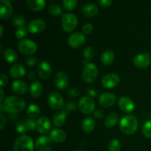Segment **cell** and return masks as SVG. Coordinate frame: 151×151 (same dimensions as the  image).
I'll list each match as a JSON object with an SVG mask.
<instances>
[{
	"instance_id": "7bdbcfd3",
	"label": "cell",
	"mask_w": 151,
	"mask_h": 151,
	"mask_svg": "<svg viewBox=\"0 0 151 151\" xmlns=\"http://www.w3.org/2000/svg\"><path fill=\"white\" fill-rule=\"evenodd\" d=\"M93 29H94V27H93V25L91 23H86L83 26L82 31L85 35H89L93 31Z\"/></svg>"
},
{
	"instance_id": "b9f144b4",
	"label": "cell",
	"mask_w": 151,
	"mask_h": 151,
	"mask_svg": "<svg viewBox=\"0 0 151 151\" xmlns=\"http://www.w3.org/2000/svg\"><path fill=\"white\" fill-rule=\"evenodd\" d=\"M81 94V91L77 87H72L68 90V95L72 97H77Z\"/></svg>"
},
{
	"instance_id": "f5cc1de1",
	"label": "cell",
	"mask_w": 151,
	"mask_h": 151,
	"mask_svg": "<svg viewBox=\"0 0 151 151\" xmlns=\"http://www.w3.org/2000/svg\"><path fill=\"white\" fill-rule=\"evenodd\" d=\"M0 38H2L3 36V34H4V27H3L2 25H0Z\"/></svg>"
},
{
	"instance_id": "836d02e7",
	"label": "cell",
	"mask_w": 151,
	"mask_h": 151,
	"mask_svg": "<svg viewBox=\"0 0 151 151\" xmlns=\"http://www.w3.org/2000/svg\"><path fill=\"white\" fill-rule=\"evenodd\" d=\"M142 134L146 138L151 139V119L147 120L143 124L142 128Z\"/></svg>"
},
{
	"instance_id": "ffe728a7",
	"label": "cell",
	"mask_w": 151,
	"mask_h": 151,
	"mask_svg": "<svg viewBox=\"0 0 151 151\" xmlns=\"http://www.w3.org/2000/svg\"><path fill=\"white\" fill-rule=\"evenodd\" d=\"M50 138L53 142L62 143L66 139V133L62 129L55 128L50 131Z\"/></svg>"
},
{
	"instance_id": "484cf974",
	"label": "cell",
	"mask_w": 151,
	"mask_h": 151,
	"mask_svg": "<svg viewBox=\"0 0 151 151\" xmlns=\"http://www.w3.org/2000/svg\"><path fill=\"white\" fill-rule=\"evenodd\" d=\"M81 126H82V129L85 132L90 133L93 131L95 128V121H94V118L91 117V116H86L83 119Z\"/></svg>"
},
{
	"instance_id": "2e32d148",
	"label": "cell",
	"mask_w": 151,
	"mask_h": 151,
	"mask_svg": "<svg viewBox=\"0 0 151 151\" xmlns=\"http://www.w3.org/2000/svg\"><path fill=\"white\" fill-rule=\"evenodd\" d=\"M118 106H119V109L122 112L127 114L131 113L134 110V108H135L133 100L130 97H125V96L121 97L119 99V100H118Z\"/></svg>"
},
{
	"instance_id": "60d3db41",
	"label": "cell",
	"mask_w": 151,
	"mask_h": 151,
	"mask_svg": "<svg viewBox=\"0 0 151 151\" xmlns=\"http://www.w3.org/2000/svg\"><path fill=\"white\" fill-rule=\"evenodd\" d=\"M36 123L37 121L34 120L32 119H27L25 121L27 128V130H29V131H33V130L36 129Z\"/></svg>"
},
{
	"instance_id": "ab89813d",
	"label": "cell",
	"mask_w": 151,
	"mask_h": 151,
	"mask_svg": "<svg viewBox=\"0 0 151 151\" xmlns=\"http://www.w3.org/2000/svg\"><path fill=\"white\" fill-rule=\"evenodd\" d=\"M76 109H77L76 103H75L74 101H69L66 105H65V108L63 111H64L68 114L69 112H72L76 110Z\"/></svg>"
},
{
	"instance_id": "7a4b0ae2",
	"label": "cell",
	"mask_w": 151,
	"mask_h": 151,
	"mask_svg": "<svg viewBox=\"0 0 151 151\" xmlns=\"http://www.w3.org/2000/svg\"><path fill=\"white\" fill-rule=\"evenodd\" d=\"M138 119L134 115L127 114L122 116L119 123V128L123 134L126 135L134 134L138 129Z\"/></svg>"
},
{
	"instance_id": "7dc6e473",
	"label": "cell",
	"mask_w": 151,
	"mask_h": 151,
	"mask_svg": "<svg viewBox=\"0 0 151 151\" xmlns=\"http://www.w3.org/2000/svg\"><path fill=\"white\" fill-rule=\"evenodd\" d=\"M86 93H87V94H88V97H91V98L97 97V90H95L94 88H88V89L86 90Z\"/></svg>"
},
{
	"instance_id": "4dcf8cb0",
	"label": "cell",
	"mask_w": 151,
	"mask_h": 151,
	"mask_svg": "<svg viewBox=\"0 0 151 151\" xmlns=\"http://www.w3.org/2000/svg\"><path fill=\"white\" fill-rule=\"evenodd\" d=\"M4 58L7 63H13L18 60V55L12 49H7L4 52Z\"/></svg>"
},
{
	"instance_id": "30bf717a",
	"label": "cell",
	"mask_w": 151,
	"mask_h": 151,
	"mask_svg": "<svg viewBox=\"0 0 151 151\" xmlns=\"http://www.w3.org/2000/svg\"><path fill=\"white\" fill-rule=\"evenodd\" d=\"M151 57L150 52L142 53L139 54L134 57L133 63L134 66L138 69H145L148 67L150 64Z\"/></svg>"
},
{
	"instance_id": "816d5d0a",
	"label": "cell",
	"mask_w": 151,
	"mask_h": 151,
	"mask_svg": "<svg viewBox=\"0 0 151 151\" xmlns=\"http://www.w3.org/2000/svg\"><path fill=\"white\" fill-rule=\"evenodd\" d=\"M0 93H1V97H0V103H3V101L4 100V91H3V88H0Z\"/></svg>"
},
{
	"instance_id": "8d00e7d4",
	"label": "cell",
	"mask_w": 151,
	"mask_h": 151,
	"mask_svg": "<svg viewBox=\"0 0 151 151\" xmlns=\"http://www.w3.org/2000/svg\"><path fill=\"white\" fill-rule=\"evenodd\" d=\"M121 149V143L117 139H114L109 142V151H119Z\"/></svg>"
},
{
	"instance_id": "5b68a950",
	"label": "cell",
	"mask_w": 151,
	"mask_h": 151,
	"mask_svg": "<svg viewBox=\"0 0 151 151\" xmlns=\"http://www.w3.org/2000/svg\"><path fill=\"white\" fill-rule=\"evenodd\" d=\"M37 44L30 39H22L18 44V50L24 55H33L37 51Z\"/></svg>"
},
{
	"instance_id": "d6986e66",
	"label": "cell",
	"mask_w": 151,
	"mask_h": 151,
	"mask_svg": "<svg viewBox=\"0 0 151 151\" xmlns=\"http://www.w3.org/2000/svg\"><path fill=\"white\" fill-rule=\"evenodd\" d=\"M51 129V122L46 116H41L37 120L36 130L41 134H47Z\"/></svg>"
},
{
	"instance_id": "9c48e42d",
	"label": "cell",
	"mask_w": 151,
	"mask_h": 151,
	"mask_svg": "<svg viewBox=\"0 0 151 151\" xmlns=\"http://www.w3.org/2000/svg\"><path fill=\"white\" fill-rule=\"evenodd\" d=\"M120 83V78L116 73H109L105 75L102 78V85L106 88H114Z\"/></svg>"
},
{
	"instance_id": "f546056e",
	"label": "cell",
	"mask_w": 151,
	"mask_h": 151,
	"mask_svg": "<svg viewBox=\"0 0 151 151\" xmlns=\"http://www.w3.org/2000/svg\"><path fill=\"white\" fill-rule=\"evenodd\" d=\"M41 109L39 106L36 104H30L27 108V114L29 117L34 119L39 116Z\"/></svg>"
},
{
	"instance_id": "6da1fadb",
	"label": "cell",
	"mask_w": 151,
	"mask_h": 151,
	"mask_svg": "<svg viewBox=\"0 0 151 151\" xmlns=\"http://www.w3.org/2000/svg\"><path fill=\"white\" fill-rule=\"evenodd\" d=\"M2 103L5 111L15 114L22 111L26 107V102L18 96H9L6 97Z\"/></svg>"
},
{
	"instance_id": "3957f363",
	"label": "cell",
	"mask_w": 151,
	"mask_h": 151,
	"mask_svg": "<svg viewBox=\"0 0 151 151\" xmlns=\"http://www.w3.org/2000/svg\"><path fill=\"white\" fill-rule=\"evenodd\" d=\"M35 148L33 140L28 136L22 135L18 137L13 143L14 151H33Z\"/></svg>"
},
{
	"instance_id": "cb8c5ba5",
	"label": "cell",
	"mask_w": 151,
	"mask_h": 151,
	"mask_svg": "<svg viewBox=\"0 0 151 151\" xmlns=\"http://www.w3.org/2000/svg\"><path fill=\"white\" fill-rule=\"evenodd\" d=\"M27 5L33 11H39L43 10L46 5L45 0H27Z\"/></svg>"
},
{
	"instance_id": "277c9868",
	"label": "cell",
	"mask_w": 151,
	"mask_h": 151,
	"mask_svg": "<svg viewBox=\"0 0 151 151\" xmlns=\"http://www.w3.org/2000/svg\"><path fill=\"white\" fill-rule=\"evenodd\" d=\"M98 69L94 63H88L85 65L82 72L83 80L87 83H91L94 82L97 78Z\"/></svg>"
},
{
	"instance_id": "11a10c76",
	"label": "cell",
	"mask_w": 151,
	"mask_h": 151,
	"mask_svg": "<svg viewBox=\"0 0 151 151\" xmlns=\"http://www.w3.org/2000/svg\"><path fill=\"white\" fill-rule=\"evenodd\" d=\"M10 1H16V0H10Z\"/></svg>"
},
{
	"instance_id": "9f6ffc18",
	"label": "cell",
	"mask_w": 151,
	"mask_h": 151,
	"mask_svg": "<svg viewBox=\"0 0 151 151\" xmlns=\"http://www.w3.org/2000/svg\"><path fill=\"white\" fill-rule=\"evenodd\" d=\"M79 151H83V150H79Z\"/></svg>"
},
{
	"instance_id": "ac0fdd59",
	"label": "cell",
	"mask_w": 151,
	"mask_h": 151,
	"mask_svg": "<svg viewBox=\"0 0 151 151\" xmlns=\"http://www.w3.org/2000/svg\"><path fill=\"white\" fill-rule=\"evenodd\" d=\"M55 85L59 90H65L69 85V78L67 75L63 72H59L55 77Z\"/></svg>"
},
{
	"instance_id": "e0dca14e",
	"label": "cell",
	"mask_w": 151,
	"mask_h": 151,
	"mask_svg": "<svg viewBox=\"0 0 151 151\" xmlns=\"http://www.w3.org/2000/svg\"><path fill=\"white\" fill-rule=\"evenodd\" d=\"M46 27V24L44 20L40 19H34L29 22L27 24V30L32 34L41 32Z\"/></svg>"
},
{
	"instance_id": "ba28073f",
	"label": "cell",
	"mask_w": 151,
	"mask_h": 151,
	"mask_svg": "<svg viewBox=\"0 0 151 151\" xmlns=\"http://www.w3.org/2000/svg\"><path fill=\"white\" fill-rule=\"evenodd\" d=\"M78 106L81 113L84 114H88L94 111L95 103L91 97L85 96L80 99Z\"/></svg>"
},
{
	"instance_id": "f35d334b",
	"label": "cell",
	"mask_w": 151,
	"mask_h": 151,
	"mask_svg": "<svg viewBox=\"0 0 151 151\" xmlns=\"http://www.w3.org/2000/svg\"><path fill=\"white\" fill-rule=\"evenodd\" d=\"M16 132L18 134H19L20 135H24L25 134V133L27 131V125L25 124V122H18V124L16 126Z\"/></svg>"
},
{
	"instance_id": "8fae6325",
	"label": "cell",
	"mask_w": 151,
	"mask_h": 151,
	"mask_svg": "<svg viewBox=\"0 0 151 151\" xmlns=\"http://www.w3.org/2000/svg\"><path fill=\"white\" fill-rule=\"evenodd\" d=\"M86 37L81 32H75L68 38V44L72 48L78 49L85 44Z\"/></svg>"
},
{
	"instance_id": "1f68e13d",
	"label": "cell",
	"mask_w": 151,
	"mask_h": 151,
	"mask_svg": "<svg viewBox=\"0 0 151 151\" xmlns=\"http://www.w3.org/2000/svg\"><path fill=\"white\" fill-rule=\"evenodd\" d=\"M12 22L18 28L22 27H24V25L26 24V19H24V16H21V15H16L12 19Z\"/></svg>"
},
{
	"instance_id": "db71d44e",
	"label": "cell",
	"mask_w": 151,
	"mask_h": 151,
	"mask_svg": "<svg viewBox=\"0 0 151 151\" xmlns=\"http://www.w3.org/2000/svg\"><path fill=\"white\" fill-rule=\"evenodd\" d=\"M0 53H2V46H0Z\"/></svg>"
},
{
	"instance_id": "5bb4252c",
	"label": "cell",
	"mask_w": 151,
	"mask_h": 151,
	"mask_svg": "<svg viewBox=\"0 0 151 151\" xmlns=\"http://www.w3.org/2000/svg\"><path fill=\"white\" fill-rule=\"evenodd\" d=\"M37 74L41 79H48L52 74V66L50 63L45 60L40 62L37 66Z\"/></svg>"
},
{
	"instance_id": "c3c4849f",
	"label": "cell",
	"mask_w": 151,
	"mask_h": 151,
	"mask_svg": "<svg viewBox=\"0 0 151 151\" xmlns=\"http://www.w3.org/2000/svg\"><path fill=\"white\" fill-rule=\"evenodd\" d=\"M5 125H6V117L2 114H0V129H1V131H2V130L4 129Z\"/></svg>"
},
{
	"instance_id": "44dd1931",
	"label": "cell",
	"mask_w": 151,
	"mask_h": 151,
	"mask_svg": "<svg viewBox=\"0 0 151 151\" xmlns=\"http://www.w3.org/2000/svg\"><path fill=\"white\" fill-rule=\"evenodd\" d=\"M26 74V69L21 63L13 65L10 69V75L15 79H20Z\"/></svg>"
},
{
	"instance_id": "9a60e30c",
	"label": "cell",
	"mask_w": 151,
	"mask_h": 151,
	"mask_svg": "<svg viewBox=\"0 0 151 151\" xmlns=\"http://www.w3.org/2000/svg\"><path fill=\"white\" fill-rule=\"evenodd\" d=\"M116 101L115 94L111 92H104L99 96V103L104 108H109L113 106Z\"/></svg>"
},
{
	"instance_id": "ee69618b",
	"label": "cell",
	"mask_w": 151,
	"mask_h": 151,
	"mask_svg": "<svg viewBox=\"0 0 151 151\" xmlns=\"http://www.w3.org/2000/svg\"><path fill=\"white\" fill-rule=\"evenodd\" d=\"M37 63H38V60L35 57H28L25 60V63H26L27 66H29V67H32L35 65H36Z\"/></svg>"
},
{
	"instance_id": "4316f807",
	"label": "cell",
	"mask_w": 151,
	"mask_h": 151,
	"mask_svg": "<svg viewBox=\"0 0 151 151\" xmlns=\"http://www.w3.org/2000/svg\"><path fill=\"white\" fill-rule=\"evenodd\" d=\"M43 92V85L39 81L33 82L30 86L29 88V93L30 95L34 98L39 97L42 94Z\"/></svg>"
},
{
	"instance_id": "7c38bea8",
	"label": "cell",
	"mask_w": 151,
	"mask_h": 151,
	"mask_svg": "<svg viewBox=\"0 0 151 151\" xmlns=\"http://www.w3.org/2000/svg\"><path fill=\"white\" fill-rule=\"evenodd\" d=\"M13 12V6L10 0H0V17L2 20L10 19Z\"/></svg>"
},
{
	"instance_id": "74e56055",
	"label": "cell",
	"mask_w": 151,
	"mask_h": 151,
	"mask_svg": "<svg viewBox=\"0 0 151 151\" xmlns=\"http://www.w3.org/2000/svg\"><path fill=\"white\" fill-rule=\"evenodd\" d=\"M27 28H25L24 27H19L16 29V32H15V35H16V38L17 39L22 40L24 39L25 36L27 34Z\"/></svg>"
},
{
	"instance_id": "8992f818",
	"label": "cell",
	"mask_w": 151,
	"mask_h": 151,
	"mask_svg": "<svg viewBox=\"0 0 151 151\" xmlns=\"http://www.w3.org/2000/svg\"><path fill=\"white\" fill-rule=\"evenodd\" d=\"M61 25L64 31L72 32L78 26V18L73 13H65L62 16Z\"/></svg>"
},
{
	"instance_id": "f6af8a7d",
	"label": "cell",
	"mask_w": 151,
	"mask_h": 151,
	"mask_svg": "<svg viewBox=\"0 0 151 151\" xmlns=\"http://www.w3.org/2000/svg\"><path fill=\"white\" fill-rule=\"evenodd\" d=\"M94 116H95L97 119H102L104 118L105 116V113L103 110L101 109H97V110L94 111Z\"/></svg>"
},
{
	"instance_id": "7402d4cb",
	"label": "cell",
	"mask_w": 151,
	"mask_h": 151,
	"mask_svg": "<svg viewBox=\"0 0 151 151\" xmlns=\"http://www.w3.org/2000/svg\"><path fill=\"white\" fill-rule=\"evenodd\" d=\"M12 90L15 94L19 95H24L28 91V86L25 82L22 81H15L11 85Z\"/></svg>"
},
{
	"instance_id": "bcb514c9",
	"label": "cell",
	"mask_w": 151,
	"mask_h": 151,
	"mask_svg": "<svg viewBox=\"0 0 151 151\" xmlns=\"http://www.w3.org/2000/svg\"><path fill=\"white\" fill-rule=\"evenodd\" d=\"M1 79H0V86H1V88H3L6 84L7 83V81H8V78L7 76L4 74H1Z\"/></svg>"
},
{
	"instance_id": "f907efd6",
	"label": "cell",
	"mask_w": 151,
	"mask_h": 151,
	"mask_svg": "<svg viewBox=\"0 0 151 151\" xmlns=\"http://www.w3.org/2000/svg\"><path fill=\"white\" fill-rule=\"evenodd\" d=\"M27 79L31 81H34L35 79H36V75L34 72H30L27 74Z\"/></svg>"
},
{
	"instance_id": "d590c367",
	"label": "cell",
	"mask_w": 151,
	"mask_h": 151,
	"mask_svg": "<svg viewBox=\"0 0 151 151\" xmlns=\"http://www.w3.org/2000/svg\"><path fill=\"white\" fill-rule=\"evenodd\" d=\"M83 55V57L85 58V60L88 61L89 60H91L94 58V55H95L94 49L92 47H87L86 48L84 49Z\"/></svg>"
},
{
	"instance_id": "e575fe53",
	"label": "cell",
	"mask_w": 151,
	"mask_h": 151,
	"mask_svg": "<svg viewBox=\"0 0 151 151\" xmlns=\"http://www.w3.org/2000/svg\"><path fill=\"white\" fill-rule=\"evenodd\" d=\"M77 0H63V6L67 11H72L77 6Z\"/></svg>"
},
{
	"instance_id": "83f0119b",
	"label": "cell",
	"mask_w": 151,
	"mask_h": 151,
	"mask_svg": "<svg viewBox=\"0 0 151 151\" xmlns=\"http://www.w3.org/2000/svg\"><path fill=\"white\" fill-rule=\"evenodd\" d=\"M102 63L105 66H109L114 60V54L111 50H106L103 52L100 57Z\"/></svg>"
},
{
	"instance_id": "d6a6232c",
	"label": "cell",
	"mask_w": 151,
	"mask_h": 151,
	"mask_svg": "<svg viewBox=\"0 0 151 151\" xmlns=\"http://www.w3.org/2000/svg\"><path fill=\"white\" fill-rule=\"evenodd\" d=\"M49 12L52 16H63V13L61 7L57 4H52L49 7Z\"/></svg>"
},
{
	"instance_id": "603a6c76",
	"label": "cell",
	"mask_w": 151,
	"mask_h": 151,
	"mask_svg": "<svg viewBox=\"0 0 151 151\" xmlns=\"http://www.w3.org/2000/svg\"><path fill=\"white\" fill-rule=\"evenodd\" d=\"M98 7L95 4H93V3L86 4L82 9L83 15L86 18L94 17L98 13Z\"/></svg>"
},
{
	"instance_id": "52a82bcc",
	"label": "cell",
	"mask_w": 151,
	"mask_h": 151,
	"mask_svg": "<svg viewBox=\"0 0 151 151\" xmlns=\"http://www.w3.org/2000/svg\"><path fill=\"white\" fill-rule=\"evenodd\" d=\"M47 103L49 106L55 111L60 110L64 106V100L63 97L57 91H52L49 94Z\"/></svg>"
},
{
	"instance_id": "d4e9b609",
	"label": "cell",
	"mask_w": 151,
	"mask_h": 151,
	"mask_svg": "<svg viewBox=\"0 0 151 151\" xmlns=\"http://www.w3.org/2000/svg\"><path fill=\"white\" fill-rule=\"evenodd\" d=\"M66 115H67V114L64 111L57 112L52 118L53 125L59 128V127H61L62 125H64V123L66 122Z\"/></svg>"
},
{
	"instance_id": "681fc988",
	"label": "cell",
	"mask_w": 151,
	"mask_h": 151,
	"mask_svg": "<svg viewBox=\"0 0 151 151\" xmlns=\"http://www.w3.org/2000/svg\"><path fill=\"white\" fill-rule=\"evenodd\" d=\"M113 0H99V4L102 7H109L112 4Z\"/></svg>"
},
{
	"instance_id": "4fadbf2b",
	"label": "cell",
	"mask_w": 151,
	"mask_h": 151,
	"mask_svg": "<svg viewBox=\"0 0 151 151\" xmlns=\"http://www.w3.org/2000/svg\"><path fill=\"white\" fill-rule=\"evenodd\" d=\"M37 151H51L52 149V141L47 136H41L35 142Z\"/></svg>"
},
{
	"instance_id": "f1b7e54d",
	"label": "cell",
	"mask_w": 151,
	"mask_h": 151,
	"mask_svg": "<svg viewBox=\"0 0 151 151\" xmlns=\"http://www.w3.org/2000/svg\"><path fill=\"white\" fill-rule=\"evenodd\" d=\"M119 121V116L116 113H110L105 119L104 125L106 128H111L117 124Z\"/></svg>"
}]
</instances>
